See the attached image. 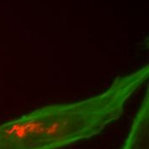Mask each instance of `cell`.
Masks as SVG:
<instances>
[{
  "label": "cell",
  "mask_w": 149,
  "mask_h": 149,
  "mask_svg": "<svg viewBox=\"0 0 149 149\" xmlns=\"http://www.w3.org/2000/svg\"><path fill=\"white\" fill-rule=\"evenodd\" d=\"M149 75L148 65L117 77L104 92L72 103L44 106L0 126V149H61L102 132Z\"/></svg>",
  "instance_id": "1"
},
{
  "label": "cell",
  "mask_w": 149,
  "mask_h": 149,
  "mask_svg": "<svg viewBox=\"0 0 149 149\" xmlns=\"http://www.w3.org/2000/svg\"><path fill=\"white\" fill-rule=\"evenodd\" d=\"M121 149H149L148 90L134 117L130 133Z\"/></svg>",
  "instance_id": "2"
}]
</instances>
